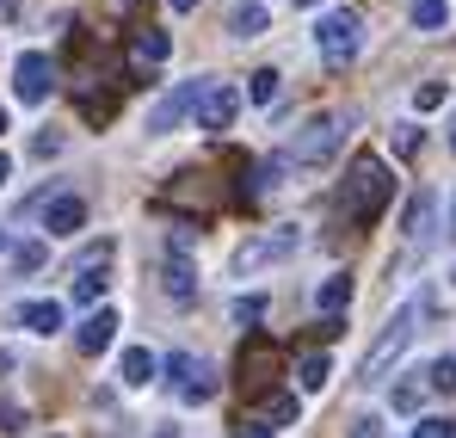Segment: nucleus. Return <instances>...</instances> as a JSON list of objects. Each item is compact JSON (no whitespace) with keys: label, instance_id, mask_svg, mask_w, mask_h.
<instances>
[{"label":"nucleus","instance_id":"obj_1","mask_svg":"<svg viewBox=\"0 0 456 438\" xmlns=\"http://www.w3.org/2000/svg\"><path fill=\"white\" fill-rule=\"evenodd\" d=\"M388 198H395V173L382 167L377 154H358L352 173H346V192H339L346 217L352 222H377L382 211H388Z\"/></svg>","mask_w":456,"mask_h":438},{"label":"nucleus","instance_id":"obj_2","mask_svg":"<svg viewBox=\"0 0 456 438\" xmlns=\"http://www.w3.org/2000/svg\"><path fill=\"white\" fill-rule=\"evenodd\" d=\"M413 321H419V302H401L388 321H382V334H377V346L364 352V365H358V383L370 389V383H382L388 370L401 365V352L413 346Z\"/></svg>","mask_w":456,"mask_h":438},{"label":"nucleus","instance_id":"obj_3","mask_svg":"<svg viewBox=\"0 0 456 438\" xmlns=\"http://www.w3.org/2000/svg\"><path fill=\"white\" fill-rule=\"evenodd\" d=\"M314 44H321V62H352L358 56V44H364V19L352 12V6H333V12H321V25H314Z\"/></svg>","mask_w":456,"mask_h":438},{"label":"nucleus","instance_id":"obj_4","mask_svg":"<svg viewBox=\"0 0 456 438\" xmlns=\"http://www.w3.org/2000/svg\"><path fill=\"white\" fill-rule=\"evenodd\" d=\"M297 247H303V235H297L290 222H284V228H265V235H253V241L234 253V272H240V278H253V272H265V266L290 260Z\"/></svg>","mask_w":456,"mask_h":438},{"label":"nucleus","instance_id":"obj_5","mask_svg":"<svg viewBox=\"0 0 456 438\" xmlns=\"http://www.w3.org/2000/svg\"><path fill=\"white\" fill-rule=\"evenodd\" d=\"M339 136H346V124H339V118H308L303 130L290 136L284 161H290V167H321V161L339 148Z\"/></svg>","mask_w":456,"mask_h":438},{"label":"nucleus","instance_id":"obj_6","mask_svg":"<svg viewBox=\"0 0 456 438\" xmlns=\"http://www.w3.org/2000/svg\"><path fill=\"white\" fill-rule=\"evenodd\" d=\"M204 93H210V80H179L167 99H154V112H149V130L154 136H167V130H179L198 105H204Z\"/></svg>","mask_w":456,"mask_h":438},{"label":"nucleus","instance_id":"obj_7","mask_svg":"<svg viewBox=\"0 0 456 438\" xmlns=\"http://www.w3.org/2000/svg\"><path fill=\"white\" fill-rule=\"evenodd\" d=\"M50 87H56V62H50L44 50H25V56H19V69H12V93H19L25 105H44V99H50Z\"/></svg>","mask_w":456,"mask_h":438},{"label":"nucleus","instance_id":"obj_8","mask_svg":"<svg viewBox=\"0 0 456 438\" xmlns=\"http://www.w3.org/2000/svg\"><path fill=\"white\" fill-rule=\"evenodd\" d=\"M234 112H240V87L210 80V93H204V105H198V130H228Z\"/></svg>","mask_w":456,"mask_h":438},{"label":"nucleus","instance_id":"obj_9","mask_svg":"<svg viewBox=\"0 0 456 438\" xmlns=\"http://www.w3.org/2000/svg\"><path fill=\"white\" fill-rule=\"evenodd\" d=\"M111 340H118V309H93V315L75 327V346L86 352V359H99Z\"/></svg>","mask_w":456,"mask_h":438},{"label":"nucleus","instance_id":"obj_10","mask_svg":"<svg viewBox=\"0 0 456 438\" xmlns=\"http://www.w3.org/2000/svg\"><path fill=\"white\" fill-rule=\"evenodd\" d=\"M80 222H86V204H80L75 192H62V198L44 204V228L50 235H80Z\"/></svg>","mask_w":456,"mask_h":438},{"label":"nucleus","instance_id":"obj_11","mask_svg":"<svg viewBox=\"0 0 456 438\" xmlns=\"http://www.w3.org/2000/svg\"><path fill=\"white\" fill-rule=\"evenodd\" d=\"M12 321H19L25 334H62V302H56V296H50V302H19Z\"/></svg>","mask_w":456,"mask_h":438},{"label":"nucleus","instance_id":"obj_12","mask_svg":"<svg viewBox=\"0 0 456 438\" xmlns=\"http://www.w3.org/2000/svg\"><path fill=\"white\" fill-rule=\"evenodd\" d=\"M432 235H438V198L419 192V198L407 204V241H432Z\"/></svg>","mask_w":456,"mask_h":438},{"label":"nucleus","instance_id":"obj_13","mask_svg":"<svg viewBox=\"0 0 456 438\" xmlns=\"http://www.w3.org/2000/svg\"><path fill=\"white\" fill-rule=\"evenodd\" d=\"M352 302V278L346 272H333V278H321V291H314V309H321V321H339V309Z\"/></svg>","mask_w":456,"mask_h":438},{"label":"nucleus","instance_id":"obj_14","mask_svg":"<svg viewBox=\"0 0 456 438\" xmlns=\"http://www.w3.org/2000/svg\"><path fill=\"white\" fill-rule=\"evenodd\" d=\"M154 370H160V359H154L149 346H130V352L118 359V376H124L130 389H142V383H154Z\"/></svg>","mask_w":456,"mask_h":438},{"label":"nucleus","instance_id":"obj_15","mask_svg":"<svg viewBox=\"0 0 456 438\" xmlns=\"http://www.w3.org/2000/svg\"><path fill=\"white\" fill-rule=\"evenodd\" d=\"M228 31H234V37H265V31H272V12H265L259 0H247V6L228 12Z\"/></svg>","mask_w":456,"mask_h":438},{"label":"nucleus","instance_id":"obj_16","mask_svg":"<svg viewBox=\"0 0 456 438\" xmlns=\"http://www.w3.org/2000/svg\"><path fill=\"white\" fill-rule=\"evenodd\" d=\"M167 296H173V302H191V296H198V272H191V260H185V253H173V260H167Z\"/></svg>","mask_w":456,"mask_h":438},{"label":"nucleus","instance_id":"obj_17","mask_svg":"<svg viewBox=\"0 0 456 438\" xmlns=\"http://www.w3.org/2000/svg\"><path fill=\"white\" fill-rule=\"evenodd\" d=\"M130 56H136V62H149V69H154V62H167V56H173V37H167V31H154V25H149V31H136V37H130Z\"/></svg>","mask_w":456,"mask_h":438},{"label":"nucleus","instance_id":"obj_18","mask_svg":"<svg viewBox=\"0 0 456 438\" xmlns=\"http://www.w3.org/2000/svg\"><path fill=\"white\" fill-rule=\"evenodd\" d=\"M327 376H333V359H327V352H308L303 365H297V383H303L308 395H321V389H327Z\"/></svg>","mask_w":456,"mask_h":438},{"label":"nucleus","instance_id":"obj_19","mask_svg":"<svg viewBox=\"0 0 456 438\" xmlns=\"http://www.w3.org/2000/svg\"><path fill=\"white\" fill-rule=\"evenodd\" d=\"M160 370H167V376H173V389H179V395H185V389H191V383H198V359H191V352H167V359H160Z\"/></svg>","mask_w":456,"mask_h":438},{"label":"nucleus","instance_id":"obj_20","mask_svg":"<svg viewBox=\"0 0 456 438\" xmlns=\"http://www.w3.org/2000/svg\"><path fill=\"white\" fill-rule=\"evenodd\" d=\"M451 0H413V31H444Z\"/></svg>","mask_w":456,"mask_h":438},{"label":"nucleus","instance_id":"obj_21","mask_svg":"<svg viewBox=\"0 0 456 438\" xmlns=\"http://www.w3.org/2000/svg\"><path fill=\"white\" fill-rule=\"evenodd\" d=\"M278 80H284L278 69H259L247 80V99H253V105H272V99H278Z\"/></svg>","mask_w":456,"mask_h":438},{"label":"nucleus","instance_id":"obj_22","mask_svg":"<svg viewBox=\"0 0 456 438\" xmlns=\"http://www.w3.org/2000/svg\"><path fill=\"white\" fill-rule=\"evenodd\" d=\"M426 389H432V383H419V376H407V383H395V414H413V408L426 401Z\"/></svg>","mask_w":456,"mask_h":438},{"label":"nucleus","instance_id":"obj_23","mask_svg":"<svg viewBox=\"0 0 456 438\" xmlns=\"http://www.w3.org/2000/svg\"><path fill=\"white\" fill-rule=\"evenodd\" d=\"M105 285H111L105 272H80V278H75V302H80V309H93V302L105 296Z\"/></svg>","mask_w":456,"mask_h":438},{"label":"nucleus","instance_id":"obj_24","mask_svg":"<svg viewBox=\"0 0 456 438\" xmlns=\"http://www.w3.org/2000/svg\"><path fill=\"white\" fill-rule=\"evenodd\" d=\"M444 99H451V87H444V80H426V87H413V112H438Z\"/></svg>","mask_w":456,"mask_h":438},{"label":"nucleus","instance_id":"obj_25","mask_svg":"<svg viewBox=\"0 0 456 438\" xmlns=\"http://www.w3.org/2000/svg\"><path fill=\"white\" fill-rule=\"evenodd\" d=\"M297 420V395H265V426H290Z\"/></svg>","mask_w":456,"mask_h":438},{"label":"nucleus","instance_id":"obj_26","mask_svg":"<svg viewBox=\"0 0 456 438\" xmlns=\"http://www.w3.org/2000/svg\"><path fill=\"white\" fill-rule=\"evenodd\" d=\"M240 327H253V321H265V296H234V309H228Z\"/></svg>","mask_w":456,"mask_h":438},{"label":"nucleus","instance_id":"obj_27","mask_svg":"<svg viewBox=\"0 0 456 438\" xmlns=\"http://www.w3.org/2000/svg\"><path fill=\"white\" fill-rule=\"evenodd\" d=\"M413 438H456V420H444V414H426V420L413 426Z\"/></svg>","mask_w":456,"mask_h":438},{"label":"nucleus","instance_id":"obj_28","mask_svg":"<svg viewBox=\"0 0 456 438\" xmlns=\"http://www.w3.org/2000/svg\"><path fill=\"white\" fill-rule=\"evenodd\" d=\"M12 266H19V272H37V266H44V241H25V247H12Z\"/></svg>","mask_w":456,"mask_h":438},{"label":"nucleus","instance_id":"obj_29","mask_svg":"<svg viewBox=\"0 0 456 438\" xmlns=\"http://www.w3.org/2000/svg\"><path fill=\"white\" fill-rule=\"evenodd\" d=\"M426 383H432V389H444V395H451V389H456V359H438V365L426 370Z\"/></svg>","mask_w":456,"mask_h":438},{"label":"nucleus","instance_id":"obj_30","mask_svg":"<svg viewBox=\"0 0 456 438\" xmlns=\"http://www.w3.org/2000/svg\"><path fill=\"white\" fill-rule=\"evenodd\" d=\"M419 148V130L413 124H395V154H413Z\"/></svg>","mask_w":456,"mask_h":438},{"label":"nucleus","instance_id":"obj_31","mask_svg":"<svg viewBox=\"0 0 456 438\" xmlns=\"http://www.w3.org/2000/svg\"><path fill=\"white\" fill-rule=\"evenodd\" d=\"M234 438H278V426H265V420H240Z\"/></svg>","mask_w":456,"mask_h":438},{"label":"nucleus","instance_id":"obj_32","mask_svg":"<svg viewBox=\"0 0 456 438\" xmlns=\"http://www.w3.org/2000/svg\"><path fill=\"white\" fill-rule=\"evenodd\" d=\"M352 438H382V420H377V414H364V420H352Z\"/></svg>","mask_w":456,"mask_h":438},{"label":"nucleus","instance_id":"obj_33","mask_svg":"<svg viewBox=\"0 0 456 438\" xmlns=\"http://www.w3.org/2000/svg\"><path fill=\"white\" fill-rule=\"evenodd\" d=\"M31 148H37V154H44V161H50V154H56V148H62V136H56V130H44V136H37V143H31Z\"/></svg>","mask_w":456,"mask_h":438},{"label":"nucleus","instance_id":"obj_34","mask_svg":"<svg viewBox=\"0 0 456 438\" xmlns=\"http://www.w3.org/2000/svg\"><path fill=\"white\" fill-rule=\"evenodd\" d=\"M6 130H12V112H6V105H0V136H6Z\"/></svg>","mask_w":456,"mask_h":438},{"label":"nucleus","instance_id":"obj_35","mask_svg":"<svg viewBox=\"0 0 456 438\" xmlns=\"http://www.w3.org/2000/svg\"><path fill=\"white\" fill-rule=\"evenodd\" d=\"M6 179H12V161H6V154H0V186H6Z\"/></svg>","mask_w":456,"mask_h":438},{"label":"nucleus","instance_id":"obj_36","mask_svg":"<svg viewBox=\"0 0 456 438\" xmlns=\"http://www.w3.org/2000/svg\"><path fill=\"white\" fill-rule=\"evenodd\" d=\"M167 6H173V12H191V6H198V0H167Z\"/></svg>","mask_w":456,"mask_h":438},{"label":"nucleus","instance_id":"obj_37","mask_svg":"<svg viewBox=\"0 0 456 438\" xmlns=\"http://www.w3.org/2000/svg\"><path fill=\"white\" fill-rule=\"evenodd\" d=\"M12 6H19V0H0V12H12Z\"/></svg>","mask_w":456,"mask_h":438},{"label":"nucleus","instance_id":"obj_38","mask_svg":"<svg viewBox=\"0 0 456 438\" xmlns=\"http://www.w3.org/2000/svg\"><path fill=\"white\" fill-rule=\"evenodd\" d=\"M0 253H6V228H0Z\"/></svg>","mask_w":456,"mask_h":438},{"label":"nucleus","instance_id":"obj_39","mask_svg":"<svg viewBox=\"0 0 456 438\" xmlns=\"http://www.w3.org/2000/svg\"><path fill=\"white\" fill-rule=\"evenodd\" d=\"M451 285H456V260H451Z\"/></svg>","mask_w":456,"mask_h":438},{"label":"nucleus","instance_id":"obj_40","mask_svg":"<svg viewBox=\"0 0 456 438\" xmlns=\"http://www.w3.org/2000/svg\"><path fill=\"white\" fill-rule=\"evenodd\" d=\"M451 148H456V130H451Z\"/></svg>","mask_w":456,"mask_h":438}]
</instances>
